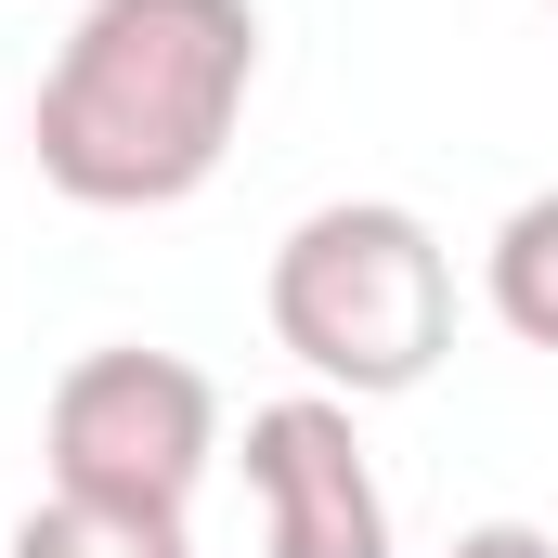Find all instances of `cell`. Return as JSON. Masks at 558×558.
Here are the masks:
<instances>
[{"mask_svg":"<svg viewBox=\"0 0 558 558\" xmlns=\"http://www.w3.org/2000/svg\"><path fill=\"white\" fill-rule=\"evenodd\" d=\"M260 92V0H92L39 65L26 156L65 208H182L221 182Z\"/></svg>","mask_w":558,"mask_h":558,"instance_id":"1","label":"cell"},{"mask_svg":"<svg viewBox=\"0 0 558 558\" xmlns=\"http://www.w3.org/2000/svg\"><path fill=\"white\" fill-rule=\"evenodd\" d=\"M274 351L338 390V403H403L428 364L454 351V260L403 195H325L299 208L260 274Z\"/></svg>","mask_w":558,"mask_h":558,"instance_id":"2","label":"cell"},{"mask_svg":"<svg viewBox=\"0 0 558 558\" xmlns=\"http://www.w3.org/2000/svg\"><path fill=\"white\" fill-rule=\"evenodd\" d=\"M208 454H221V390H208V364L143 351V338L78 351V364L52 377V403H39V468H52V494H78V507L182 520L195 481H208Z\"/></svg>","mask_w":558,"mask_h":558,"instance_id":"3","label":"cell"},{"mask_svg":"<svg viewBox=\"0 0 558 558\" xmlns=\"http://www.w3.org/2000/svg\"><path fill=\"white\" fill-rule=\"evenodd\" d=\"M364 403L338 390H286L247 416V494H260V546L274 558H403L377 454H364Z\"/></svg>","mask_w":558,"mask_h":558,"instance_id":"4","label":"cell"},{"mask_svg":"<svg viewBox=\"0 0 558 558\" xmlns=\"http://www.w3.org/2000/svg\"><path fill=\"white\" fill-rule=\"evenodd\" d=\"M481 299H494V325H507L520 351H558V182H546V195H520V208L494 221V247H481Z\"/></svg>","mask_w":558,"mask_h":558,"instance_id":"5","label":"cell"},{"mask_svg":"<svg viewBox=\"0 0 558 558\" xmlns=\"http://www.w3.org/2000/svg\"><path fill=\"white\" fill-rule=\"evenodd\" d=\"M0 558H195L182 520H131V507H78V494H39L26 520H13V546Z\"/></svg>","mask_w":558,"mask_h":558,"instance_id":"6","label":"cell"},{"mask_svg":"<svg viewBox=\"0 0 558 558\" xmlns=\"http://www.w3.org/2000/svg\"><path fill=\"white\" fill-rule=\"evenodd\" d=\"M441 558H558V533H546V520H468Z\"/></svg>","mask_w":558,"mask_h":558,"instance_id":"7","label":"cell"},{"mask_svg":"<svg viewBox=\"0 0 558 558\" xmlns=\"http://www.w3.org/2000/svg\"><path fill=\"white\" fill-rule=\"evenodd\" d=\"M546 13H558V0H546Z\"/></svg>","mask_w":558,"mask_h":558,"instance_id":"8","label":"cell"}]
</instances>
